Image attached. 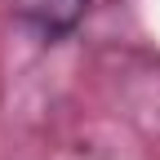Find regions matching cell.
<instances>
[{"label":"cell","instance_id":"obj_1","mask_svg":"<svg viewBox=\"0 0 160 160\" xmlns=\"http://www.w3.org/2000/svg\"><path fill=\"white\" fill-rule=\"evenodd\" d=\"M85 5L89 0H9V9L18 13V22H27L36 36H45V40L67 36L80 22Z\"/></svg>","mask_w":160,"mask_h":160}]
</instances>
